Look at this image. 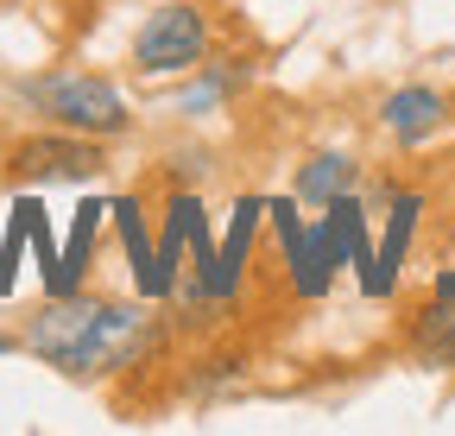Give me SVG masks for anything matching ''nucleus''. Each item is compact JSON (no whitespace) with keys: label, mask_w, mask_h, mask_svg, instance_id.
<instances>
[{"label":"nucleus","mask_w":455,"mask_h":436,"mask_svg":"<svg viewBox=\"0 0 455 436\" xmlns=\"http://www.w3.org/2000/svg\"><path fill=\"white\" fill-rule=\"evenodd\" d=\"M13 348H20V342H13V336H0V354H13Z\"/></svg>","instance_id":"14"},{"label":"nucleus","mask_w":455,"mask_h":436,"mask_svg":"<svg viewBox=\"0 0 455 436\" xmlns=\"http://www.w3.org/2000/svg\"><path fill=\"white\" fill-rule=\"evenodd\" d=\"M355 178H361V171H355V158L316 152L310 165L298 171V190H291V196H298V202H335V196H348V190H355Z\"/></svg>","instance_id":"12"},{"label":"nucleus","mask_w":455,"mask_h":436,"mask_svg":"<svg viewBox=\"0 0 455 436\" xmlns=\"http://www.w3.org/2000/svg\"><path fill=\"white\" fill-rule=\"evenodd\" d=\"M259 222H266V202H259V196H241L235 215H228L221 247H215V266H209V279H203V297H209V304H235V297H241V279H247Z\"/></svg>","instance_id":"6"},{"label":"nucleus","mask_w":455,"mask_h":436,"mask_svg":"<svg viewBox=\"0 0 455 436\" xmlns=\"http://www.w3.org/2000/svg\"><path fill=\"white\" fill-rule=\"evenodd\" d=\"M209 51V20L190 0H164L158 13H146V26L133 32V70L140 76H184L203 64Z\"/></svg>","instance_id":"3"},{"label":"nucleus","mask_w":455,"mask_h":436,"mask_svg":"<svg viewBox=\"0 0 455 436\" xmlns=\"http://www.w3.org/2000/svg\"><path fill=\"white\" fill-rule=\"evenodd\" d=\"M101 171V139L89 133H70V127H57V133H38V139H20L13 158H7V178L13 184H83Z\"/></svg>","instance_id":"5"},{"label":"nucleus","mask_w":455,"mask_h":436,"mask_svg":"<svg viewBox=\"0 0 455 436\" xmlns=\"http://www.w3.org/2000/svg\"><path fill=\"white\" fill-rule=\"evenodd\" d=\"M241 83H247V70H241V64H209V70L178 95V107H184V115H209V107H221Z\"/></svg>","instance_id":"13"},{"label":"nucleus","mask_w":455,"mask_h":436,"mask_svg":"<svg viewBox=\"0 0 455 436\" xmlns=\"http://www.w3.org/2000/svg\"><path fill=\"white\" fill-rule=\"evenodd\" d=\"M418 215H424V196L418 190H398L392 196V215H386V234L373 247V272L361 279L367 297H386L398 285V272H405V253H411V234H418Z\"/></svg>","instance_id":"7"},{"label":"nucleus","mask_w":455,"mask_h":436,"mask_svg":"<svg viewBox=\"0 0 455 436\" xmlns=\"http://www.w3.org/2000/svg\"><path fill=\"white\" fill-rule=\"evenodd\" d=\"M108 215H114V234H121L127 266H133V291H140L146 304L171 297L164 272H158V247H152V228H146V209H140V196H114V202H108Z\"/></svg>","instance_id":"8"},{"label":"nucleus","mask_w":455,"mask_h":436,"mask_svg":"<svg viewBox=\"0 0 455 436\" xmlns=\"http://www.w3.org/2000/svg\"><path fill=\"white\" fill-rule=\"evenodd\" d=\"M158 316H146L140 304H108V297H44V310L26 322L20 348H32L44 367H57L64 379H108L121 367H140L158 348Z\"/></svg>","instance_id":"1"},{"label":"nucleus","mask_w":455,"mask_h":436,"mask_svg":"<svg viewBox=\"0 0 455 436\" xmlns=\"http://www.w3.org/2000/svg\"><path fill=\"white\" fill-rule=\"evenodd\" d=\"M20 95L38 107L51 127H70V133H89V139H114V133H127V127H133L121 89H114L108 76L51 70V76H26Z\"/></svg>","instance_id":"2"},{"label":"nucleus","mask_w":455,"mask_h":436,"mask_svg":"<svg viewBox=\"0 0 455 436\" xmlns=\"http://www.w3.org/2000/svg\"><path fill=\"white\" fill-rule=\"evenodd\" d=\"M101 215H108L101 196H83V202H76V215H70V241L57 247V272L44 279V297H70V291H83V279H89V253H95V234H101Z\"/></svg>","instance_id":"11"},{"label":"nucleus","mask_w":455,"mask_h":436,"mask_svg":"<svg viewBox=\"0 0 455 436\" xmlns=\"http://www.w3.org/2000/svg\"><path fill=\"white\" fill-rule=\"evenodd\" d=\"M411 354L424 367H455V272H436L430 304L411 316Z\"/></svg>","instance_id":"9"},{"label":"nucleus","mask_w":455,"mask_h":436,"mask_svg":"<svg viewBox=\"0 0 455 436\" xmlns=\"http://www.w3.org/2000/svg\"><path fill=\"white\" fill-rule=\"evenodd\" d=\"M379 121H386V133H392L398 146H424L430 133H443L449 101H443L436 89H424V83H405V89H392V95L379 101Z\"/></svg>","instance_id":"10"},{"label":"nucleus","mask_w":455,"mask_h":436,"mask_svg":"<svg viewBox=\"0 0 455 436\" xmlns=\"http://www.w3.org/2000/svg\"><path fill=\"white\" fill-rule=\"evenodd\" d=\"M266 222H272V234H278L284 272H291V291H298V297H323V291L335 285V272L348 266V259L335 253L329 228H323V222H304V215H298V196H272V202H266Z\"/></svg>","instance_id":"4"}]
</instances>
